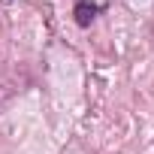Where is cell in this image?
I'll return each mask as SVG.
<instances>
[{"instance_id":"6da1fadb","label":"cell","mask_w":154,"mask_h":154,"mask_svg":"<svg viewBox=\"0 0 154 154\" xmlns=\"http://www.w3.org/2000/svg\"><path fill=\"white\" fill-rule=\"evenodd\" d=\"M97 12H100V6L94 3V0H79L75 9H72V18H75L79 27H91V21L97 18Z\"/></svg>"}]
</instances>
